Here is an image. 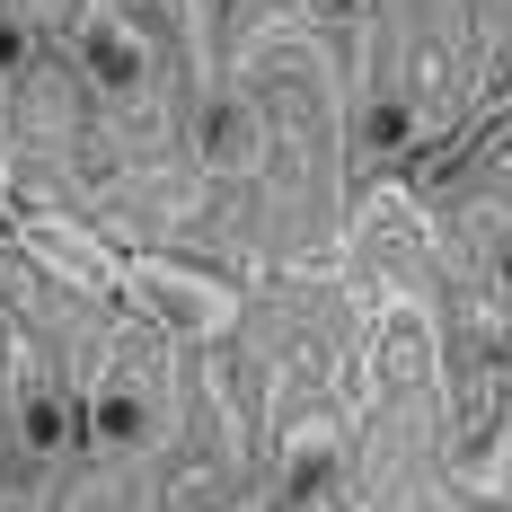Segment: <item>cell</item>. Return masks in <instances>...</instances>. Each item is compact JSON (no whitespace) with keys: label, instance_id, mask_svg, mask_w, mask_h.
Listing matches in <instances>:
<instances>
[{"label":"cell","instance_id":"1","mask_svg":"<svg viewBox=\"0 0 512 512\" xmlns=\"http://www.w3.org/2000/svg\"><path fill=\"white\" fill-rule=\"evenodd\" d=\"M115 301L133 318H151L159 336H186V345H221L239 327V292L204 265H186V256H124Z\"/></svg>","mask_w":512,"mask_h":512},{"label":"cell","instance_id":"2","mask_svg":"<svg viewBox=\"0 0 512 512\" xmlns=\"http://www.w3.org/2000/svg\"><path fill=\"white\" fill-rule=\"evenodd\" d=\"M80 71H89V89L115 106H133V98H151V80H159V53L151 36L133 27V18H115V9H80Z\"/></svg>","mask_w":512,"mask_h":512},{"label":"cell","instance_id":"3","mask_svg":"<svg viewBox=\"0 0 512 512\" xmlns=\"http://www.w3.org/2000/svg\"><path fill=\"white\" fill-rule=\"evenodd\" d=\"M9 424H18V451L27 460H62L89 424H80V407L53 389L45 371H36V354L27 345H9Z\"/></svg>","mask_w":512,"mask_h":512},{"label":"cell","instance_id":"4","mask_svg":"<svg viewBox=\"0 0 512 512\" xmlns=\"http://www.w3.org/2000/svg\"><path fill=\"white\" fill-rule=\"evenodd\" d=\"M18 248L36 256L45 274H62L71 292H115V283H124V256L106 248L98 230L62 221V212H27V221H18Z\"/></svg>","mask_w":512,"mask_h":512},{"label":"cell","instance_id":"5","mask_svg":"<svg viewBox=\"0 0 512 512\" xmlns=\"http://www.w3.org/2000/svg\"><path fill=\"white\" fill-rule=\"evenodd\" d=\"M80 424H89V442H98L106 460H133V451H151V442H159V389L133 371V362H115L98 389H89Z\"/></svg>","mask_w":512,"mask_h":512},{"label":"cell","instance_id":"6","mask_svg":"<svg viewBox=\"0 0 512 512\" xmlns=\"http://www.w3.org/2000/svg\"><path fill=\"white\" fill-rule=\"evenodd\" d=\"M274 504H345V433H336L327 415H309V424L283 433Z\"/></svg>","mask_w":512,"mask_h":512},{"label":"cell","instance_id":"7","mask_svg":"<svg viewBox=\"0 0 512 512\" xmlns=\"http://www.w3.org/2000/svg\"><path fill=\"white\" fill-rule=\"evenodd\" d=\"M195 151H204L212 177H256V168H265V115H256V98H239V89L204 98V115H195Z\"/></svg>","mask_w":512,"mask_h":512},{"label":"cell","instance_id":"8","mask_svg":"<svg viewBox=\"0 0 512 512\" xmlns=\"http://www.w3.org/2000/svg\"><path fill=\"white\" fill-rule=\"evenodd\" d=\"M380 362H389L407 389H433V380H442V345H433V318H424L415 301H398L389 318H380Z\"/></svg>","mask_w":512,"mask_h":512},{"label":"cell","instance_id":"9","mask_svg":"<svg viewBox=\"0 0 512 512\" xmlns=\"http://www.w3.org/2000/svg\"><path fill=\"white\" fill-rule=\"evenodd\" d=\"M415 142V98H398V89H371V98L354 106V151L380 168V159H398Z\"/></svg>","mask_w":512,"mask_h":512},{"label":"cell","instance_id":"10","mask_svg":"<svg viewBox=\"0 0 512 512\" xmlns=\"http://www.w3.org/2000/svg\"><path fill=\"white\" fill-rule=\"evenodd\" d=\"M18 71H27V27L0 18V80H18Z\"/></svg>","mask_w":512,"mask_h":512},{"label":"cell","instance_id":"11","mask_svg":"<svg viewBox=\"0 0 512 512\" xmlns=\"http://www.w3.org/2000/svg\"><path fill=\"white\" fill-rule=\"evenodd\" d=\"M318 9H327V18H345V9H354V0H318Z\"/></svg>","mask_w":512,"mask_h":512},{"label":"cell","instance_id":"12","mask_svg":"<svg viewBox=\"0 0 512 512\" xmlns=\"http://www.w3.org/2000/svg\"><path fill=\"white\" fill-rule=\"evenodd\" d=\"M89 9H115V0H89Z\"/></svg>","mask_w":512,"mask_h":512},{"label":"cell","instance_id":"13","mask_svg":"<svg viewBox=\"0 0 512 512\" xmlns=\"http://www.w3.org/2000/svg\"><path fill=\"white\" fill-rule=\"evenodd\" d=\"M504 274H512V248H504Z\"/></svg>","mask_w":512,"mask_h":512}]
</instances>
